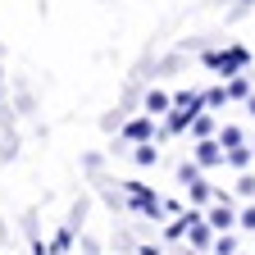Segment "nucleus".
Instances as JSON below:
<instances>
[{
  "instance_id": "9b49d317",
  "label": "nucleus",
  "mask_w": 255,
  "mask_h": 255,
  "mask_svg": "<svg viewBox=\"0 0 255 255\" xmlns=\"http://www.w3.org/2000/svg\"><path fill=\"white\" fill-rule=\"evenodd\" d=\"M132 159H137V164H155V159H159V155H155V146H150V141H137V150H132Z\"/></svg>"
},
{
  "instance_id": "f257e3e1",
  "label": "nucleus",
  "mask_w": 255,
  "mask_h": 255,
  "mask_svg": "<svg viewBox=\"0 0 255 255\" xmlns=\"http://www.w3.org/2000/svg\"><path fill=\"white\" fill-rule=\"evenodd\" d=\"M246 59H251V55H246L242 46H233V50H223V55H219V50H210V55H205V64H210V69H219V73H228V78H237V69H242Z\"/></svg>"
},
{
  "instance_id": "423d86ee",
  "label": "nucleus",
  "mask_w": 255,
  "mask_h": 255,
  "mask_svg": "<svg viewBox=\"0 0 255 255\" xmlns=\"http://www.w3.org/2000/svg\"><path fill=\"white\" fill-rule=\"evenodd\" d=\"M191 119H196V114H191V110H182V105H173V110H169V132H182V128H187Z\"/></svg>"
},
{
  "instance_id": "1a4fd4ad",
  "label": "nucleus",
  "mask_w": 255,
  "mask_h": 255,
  "mask_svg": "<svg viewBox=\"0 0 255 255\" xmlns=\"http://www.w3.org/2000/svg\"><path fill=\"white\" fill-rule=\"evenodd\" d=\"M191 132H196V137H214V119L210 114H196V119H191Z\"/></svg>"
},
{
  "instance_id": "0eeeda50",
  "label": "nucleus",
  "mask_w": 255,
  "mask_h": 255,
  "mask_svg": "<svg viewBox=\"0 0 255 255\" xmlns=\"http://www.w3.org/2000/svg\"><path fill=\"white\" fill-rule=\"evenodd\" d=\"M169 105H173V96H164V91H150V96H146V110H150V114H164Z\"/></svg>"
},
{
  "instance_id": "6ab92c4d",
  "label": "nucleus",
  "mask_w": 255,
  "mask_h": 255,
  "mask_svg": "<svg viewBox=\"0 0 255 255\" xmlns=\"http://www.w3.org/2000/svg\"><path fill=\"white\" fill-rule=\"evenodd\" d=\"M246 110H251V114H255V91H251V96H246Z\"/></svg>"
},
{
  "instance_id": "f8f14e48",
  "label": "nucleus",
  "mask_w": 255,
  "mask_h": 255,
  "mask_svg": "<svg viewBox=\"0 0 255 255\" xmlns=\"http://www.w3.org/2000/svg\"><path fill=\"white\" fill-rule=\"evenodd\" d=\"M228 96H233V101H246V96H251V82H246V78L237 73V78L228 82Z\"/></svg>"
},
{
  "instance_id": "f3484780",
  "label": "nucleus",
  "mask_w": 255,
  "mask_h": 255,
  "mask_svg": "<svg viewBox=\"0 0 255 255\" xmlns=\"http://www.w3.org/2000/svg\"><path fill=\"white\" fill-rule=\"evenodd\" d=\"M237 191H242V196H255V178L242 173V178H237Z\"/></svg>"
},
{
  "instance_id": "9d476101",
  "label": "nucleus",
  "mask_w": 255,
  "mask_h": 255,
  "mask_svg": "<svg viewBox=\"0 0 255 255\" xmlns=\"http://www.w3.org/2000/svg\"><path fill=\"white\" fill-rule=\"evenodd\" d=\"M214 255H237V237L219 233V237H214Z\"/></svg>"
},
{
  "instance_id": "f03ea898",
  "label": "nucleus",
  "mask_w": 255,
  "mask_h": 255,
  "mask_svg": "<svg viewBox=\"0 0 255 255\" xmlns=\"http://www.w3.org/2000/svg\"><path fill=\"white\" fill-rule=\"evenodd\" d=\"M223 159H228V150H223L214 137H201L196 141V164L201 169H214V164H223Z\"/></svg>"
},
{
  "instance_id": "aec40b11",
  "label": "nucleus",
  "mask_w": 255,
  "mask_h": 255,
  "mask_svg": "<svg viewBox=\"0 0 255 255\" xmlns=\"http://www.w3.org/2000/svg\"><path fill=\"white\" fill-rule=\"evenodd\" d=\"M246 5H251V0H246Z\"/></svg>"
},
{
  "instance_id": "ddd939ff",
  "label": "nucleus",
  "mask_w": 255,
  "mask_h": 255,
  "mask_svg": "<svg viewBox=\"0 0 255 255\" xmlns=\"http://www.w3.org/2000/svg\"><path fill=\"white\" fill-rule=\"evenodd\" d=\"M219 146H223V150L242 146V128H223V132H219Z\"/></svg>"
},
{
  "instance_id": "20e7f679",
  "label": "nucleus",
  "mask_w": 255,
  "mask_h": 255,
  "mask_svg": "<svg viewBox=\"0 0 255 255\" xmlns=\"http://www.w3.org/2000/svg\"><path fill=\"white\" fill-rule=\"evenodd\" d=\"M128 191H132V205H137L141 214H150V219L159 214V201L150 196V191H146V187H137V182H132V187H128Z\"/></svg>"
},
{
  "instance_id": "2eb2a0df",
  "label": "nucleus",
  "mask_w": 255,
  "mask_h": 255,
  "mask_svg": "<svg viewBox=\"0 0 255 255\" xmlns=\"http://www.w3.org/2000/svg\"><path fill=\"white\" fill-rule=\"evenodd\" d=\"M178 178H182L187 187H191V182H201V164H182V169H178Z\"/></svg>"
},
{
  "instance_id": "4468645a",
  "label": "nucleus",
  "mask_w": 255,
  "mask_h": 255,
  "mask_svg": "<svg viewBox=\"0 0 255 255\" xmlns=\"http://www.w3.org/2000/svg\"><path fill=\"white\" fill-rule=\"evenodd\" d=\"M187 191H191V201H196V205H205V201L214 196V187H210V182H191Z\"/></svg>"
},
{
  "instance_id": "a211bd4d",
  "label": "nucleus",
  "mask_w": 255,
  "mask_h": 255,
  "mask_svg": "<svg viewBox=\"0 0 255 255\" xmlns=\"http://www.w3.org/2000/svg\"><path fill=\"white\" fill-rule=\"evenodd\" d=\"M223 101H228V87H214V91L205 96V105H223Z\"/></svg>"
},
{
  "instance_id": "dca6fc26",
  "label": "nucleus",
  "mask_w": 255,
  "mask_h": 255,
  "mask_svg": "<svg viewBox=\"0 0 255 255\" xmlns=\"http://www.w3.org/2000/svg\"><path fill=\"white\" fill-rule=\"evenodd\" d=\"M237 223H242V228H246V233H255V205H246V210L237 214Z\"/></svg>"
},
{
  "instance_id": "412c9836",
  "label": "nucleus",
  "mask_w": 255,
  "mask_h": 255,
  "mask_svg": "<svg viewBox=\"0 0 255 255\" xmlns=\"http://www.w3.org/2000/svg\"><path fill=\"white\" fill-rule=\"evenodd\" d=\"M187 255H191V251H187Z\"/></svg>"
},
{
  "instance_id": "39448f33",
  "label": "nucleus",
  "mask_w": 255,
  "mask_h": 255,
  "mask_svg": "<svg viewBox=\"0 0 255 255\" xmlns=\"http://www.w3.org/2000/svg\"><path fill=\"white\" fill-rule=\"evenodd\" d=\"M123 137H128V141H150V137H155V123H150V119H132V123L123 128Z\"/></svg>"
},
{
  "instance_id": "6e6552de",
  "label": "nucleus",
  "mask_w": 255,
  "mask_h": 255,
  "mask_svg": "<svg viewBox=\"0 0 255 255\" xmlns=\"http://www.w3.org/2000/svg\"><path fill=\"white\" fill-rule=\"evenodd\" d=\"M251 155H255L251 146H233V150H228V164H233V169H246V164H251Z\"/></svg>"
},
{
  "instance_id": "7ed1b4c3",
  "label": "nucleus",
  "mask_w": 255,
  "mask_h": 255,
  "mask_svg": "<svg viewBox=\"0 0 255 255\" xmlns=\"http://www.w3.org/2000/svg\"><path fill=\"white\" fill-rule=\"evenodd\" d=\"M205 219H210V228H219V233H228L233 223H237V214L228 210V201H219V205H214V210H210Z\"/></svg>"
}]
</instances>
